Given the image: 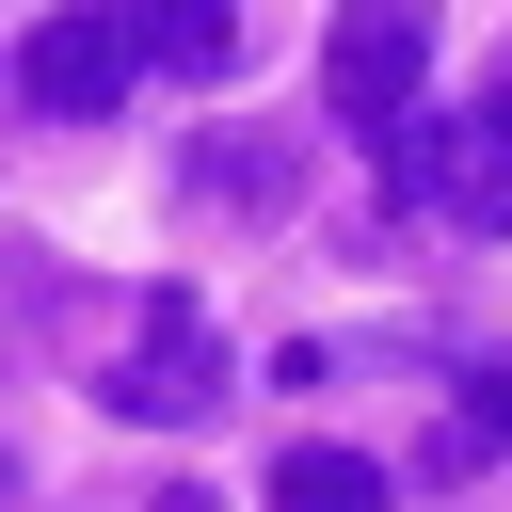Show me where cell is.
I'll return each instance as SVG.
<instances>
[{
	"label": "cell",
	"mask_w": 512,
	"mask_h": 512,
	"mask_svg": "<svg viewBox=\"0 0 512 512\" xmlns=\"http://www.w3.org/2000/svg\"><path fill=\"white\" fill-rule=\"evenodd\" d=\"M416 80H432V0H336V32H320V112H336V128H400Z\"/></svg>",
	"instance_id": "obj_1"
},
{
	"label": "cell",
	"mask_w": 512,
	"mask_h": 512,
	"mask_svg": "<svg viewBox=\"0 0 512 512\" xmlns=\"http://www.w3.org/2000/svg\"><path fill=\"white\" fill-rule=\"evenodd\" d=\"M96 400L144 416V432H192V416L224 400V336H208V304H192V288H144V336H128V368H112Z\"/></svg>",
	"instance_id": "obj_2"
},
{
	"label": "cell",
	"mask_w": 512,
	"mask_h": 512,
	"mask_svg": "<svg viewBox=\"0 0 512 512\" xmlns=\"http://www.w3.org/2000/svg\"><path fill=\"white\" fill-rule=\"evenodd\" d=\"M144 512H224V496H208V480H160V496H144Z\"/></svg>",
	"instance_id": "obj_8"
},
{
	"label": "cell",
	"mask_w": 512,
	"mask_h": 512,
	"mask_svg": "<svg viewBox=\"0 0 512 512\" xmlns=\"http://www.w3.org/2000/svg\"><path fill=\"white\" fill-rule=\"evenodd\" d=\"M416 176L448 192V224H480V240H496V224H512V80H496L480 112H448V128L416 144Z\"/></svg>",
	"instance_id": "obj_4"
},
{
	"label": "cell",
	"mask_w": 512,
	"mask_h": 512,
	"mask_svg": "<svg viewBox=\"0 0 512 512\" xmlns=\"http://www.w3.org/2000/svg\"><path fill=\"white\" fill-rule=\"evenodd\" d=\"M272 512H384V464L368 448H288L272 464Z\"/></svg>",
	"instance_id": "obj_6"
},
{
	"label": "cell",
	"mask_w": 512,
	"mask_h": 512,
	"mask_svg": "<svg viewBox=\"0 0 512 512\" xmlns=\"http://www.w3.org/2000/svg\"><path fill=\"white\" fill-rule=\"evenodd\" d=\"M0 512H16V448H0Z\"/></svg>",
	"instance_id": "obj_9"
},
{
	"label": "cell",
	"mask_w": 512,
	"mask_h": 512,
	"mask_svg": "<svg viewBox=\"0 0 512 512\" xmlns=\"http://www.w3.org/2000/svg\"><path fill=\"white\" fill-rule=\"evenodd\" d=\"M128 64H144V48H128V16H112V0H64V16H32L16 96H32V112H112V96H128Z\"/></svg>",
	"instance_id": "obj_3"
},
{
	"label": "cell",
	"mask_w": 512,
	"mask_h": 512,
	"mask_svg": "<svg viewBox=\"0 0 512 512\" xmlns=\"http://www.w3.org/2000/svg\"><path fill=\"white\" fill-rule=\"evenodd\" d=\"M496 432H512V352H496V368H464V448H496Z\"/></svg>",
	"instance_id": "obj_7"
},
{
	"label": "cell",
	"mask_w": 512,
	"mask_h": 512,
	"mask_svg": "<svg viewBox=\"0 0 512 512\" xmlns=\"http://www.w3.org/2000/svg\"><path fill=\"white\" fill-rule=\"evenodd\" d=\"M128 48H144V64H192V80H208V64L240 48V0H128Z\"/></svg>",
	"instance_id": "obj_5"
}]
</instances>
